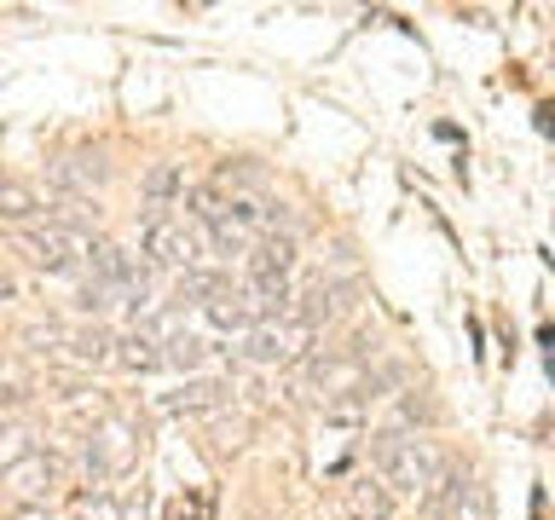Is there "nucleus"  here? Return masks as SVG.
<instances>
[{
	"instance_id": "1",
	"label": "nucleus",
	"mask_w": 555,
	"mask_h": 520,
	"mask_svg": "<svg viewBox=\"0 0 555 520\" xmlns=\"http://www.w3.org/2000/svg\"><path fill=\"white\" fill-rule=\"evenodd\" d=\"M371 463H376V480L388 485L393 497H411V492H428L440 480V451H434L423 433H405V428H388L371 440Z\"/></svg>"
},
{
	"instance_id": "2",
	"label": "nucleus",
	"mask_w": 555,
	"mask_h": 520,
	"mask_svg": "<svg viewBox=\"0 0 555 520\" xmlns=\"http://www.w3.org/2000/svg\"><path fill=\"white\" fill-rule=\"evenodd\" d=\"M319 329H307L295 312H278V318H260L249 336H243V359L260 364V370H295L301 359L319 353Z\"/></svg>"
},
{
	"instance_id": "3",
	"label": "nucleus",
	"mask_w": 555,
	"mask_h": 520,
	"mask_svg": "<svg viewBox=\"0 0 555 520\" xmlns=\"http://www.w3.org/2000/svg\"><path fill=\"white\" fill-rule=\"evenodd\" d=\"M139 451H145V440H139V428L128 416H104V422H93L81 440V468L93 480H121L139 468Z\"/></svg>"
},
{
	"instance_id": "4",
	"label": "nucleus",
	"mask_w": 555,
	"mask_h": 520,
	"mask_svg": "<svg viewBox=\"0 0 555 520\" xmlns=\"http://www.w3.org/2000/svg\"><path fill=\"white\" fill-rule=\"evenodd\" d=\"M17 249H24V260H29L35 272L64 277V272H76V266H81L87 237H81V232H69V225H29V232L17 237Z\"/></svg>"
},
{
	"instance_id": "5",
	"label": "nucleus",
	"mask_w": 555,
	"mask_h": 520,
	"mask_svg": "<svg viewBox=\"0 0 555 520\" xmlns=\"http://www.w3.org/2000/svg\"><path fill=\"white\" fill-rule=\"evenodd\" d=\"M139 249H145L151 266H191L197 260V237L185 232L180 220H145V232H139Z\"/></svg>"
},
{
	"instance_id": "6",
	"label": "nucleus",
	"mask_w": 555,
	"mask_h": 520,
	"mask_svg": "<svg viewBox=\"0 0 555 520\" xmlns=\"http://www.w3.org/2000/svg\"><path fill=\"white\" fill-rule=\"evenodd\" d=\"M225 393H232V388H225L220 376H191L173 393H163V411L168 416H208V411L225 405Z\"/></svg>"
},
{
	"instance_id": "7",
	"label": "nucleus",
	"mask_w": 555,
	"mask_h": 520,
	"mask_svg": "<svg viewBox=\"0 0 555 520\" xmlns=\"http://www.w3.org/2000/svg\"><path fill=\"white\" fill-rule=\"evenodd\" d=\"M139 197H145V220H163L168 208L185 197V173H180V162H151L145 180H139Z\"/></svg>"
},
{
	"instance_id": "8",
	"label": "nucleus",
	"mask_w": 555,
	"mask_h": 520,
	"mask_svg": "<svg viewBox=\"0 0 555 520\" xmlns=\"http://www.w3.org/2000/svg\"><path fill=\"white\" fill-rule=\"evenodd\" d=\"M347 295H353V284H341V277H330V284H324V277H319V284H312L289 312L307 329H319V324H330V318H341V312H347Z\"/></svg>"
},
{
	"instance_id": "9",
	"label": "nucleus",
	"mask_w": 555,
	"mask_h": 520,
	"mask_svg": "<svg viewBox=\"0 0 555 520\" xmlns=\"http://www.w3.org/2000/svg\"><path fill=\"white\" fill-rule=\"evenodd\" d=\"M341 497H347V515L353 520H393V503H399L376 474H353L341 485Z\"/></svg>"
},
{
	"instance_id": "10",
	"label": "nucleus",
	"mask_w": 555,
	"mask_h": 520,
	"mask_svg": "<svg viewBox=\"0 0 555 520\" xmlns=\"http://www.w3.org/2000/svg\"><path fill=\"white\" fill-rule=\"evenodd\" d=\"M52 485H59V463H52V457H35V451H29L24 463L7 468V492L24 503V509H29V503L41 497V492H52Z\"/></svg>"
},
{
	"instance_id": "11",
	"label": "nucleus",
	"mask_w": 555,
	"mask_h": 520,
	"mask_svg": "<svg viewBox=\"0 0 555 520\" xmlns=\"http://www.w3.org/2000/svg\"><path fill=\"white\" fill-rule=\"evenodd\" d=\"M111 364H121V370H133V376H151V370H163V341H156L151 329H133V336H121L111 347Z\"/></svg>"
},
{
	"instance_id": "12",
	"label": "nucleus",
	"mask_w": 555,
	"mask_h": 520,
	"mask_svg": "<svg viewBox=\"0 0 555 520\" xmlns=\"http://www.w3.org/2000/svg\"><path fill=\"white\" fill-rule=\"evenodd\" d=\"M203 318L215 329H225V336H249V329L260 324L249 312V301H243V289H225V295H215V301H203Z\"/></svg>"
},
{
	"instance_id": "13",
	"label": "nucleus",
	"mask_w": 555,
	"mask_h": 520,
	"mask_svg": "<svg viewBox=\"0 0 555 520\" xmlns=\"http://www.w3.org/2000/svg\"><path fill=\"white\" fill-rule=\"evenodd\" d=\"M41 214V197H35L29 185H17V180H0V220H12V225H24Z\"/></svg>"
},
{
	"instance_id": "14",
	"label": "nucleus",
	"mask_w": 555,
	"mask_h": 520,
	"mask_svg": "<svg viewBox=\"0 0 555 520\" xmlns=\"http://www.w3.org/2000/svg\"><path fill=\"white\" fill-rule=\"evenodd\" d=\"M111 347H116V336L111 329H76V336H69V359L76 364H111Z\"/></svg>"
},
{
	"instance_id": "15",
	"label": "nucleus",
	"mask_w": 555,
	"mask_h": 520,
	"mask_svg": "<svg viewBox=\"0 0 555 520\" xmlns=\"http://www.w3.org/2000/svg\"><path fill=\"white\" fill-rule=\"evenodd\" d=\"M180 203H191V220H197V225H208V232H215V225H220V214H225V191H220V185H191Z\"/></svg>"
},
{
	"instance_id": "16",
	"label": "nucleus",
	"mask_w": 555,
	"mask_h": 520,
	"mask_svg": "<svg viewBox=\"0 0 555 520\" xmlns=\"http://www.w3.org/2000/svg\"><path fill=\"white\" fill-rule=\"evenodd\" d=\"M208 359V347L197 341V336H168V347H163V364H173V370H197V364Z\"/></svg>"
},
{
	"instance_id": "17",
	"label": "nucleus",
	"mask_w": 555,
	"mask_h": 520,
	"mask_svg": "<svg viewBox=\"0 0 555 520\" xmlns=\"http://www.w3.org/2000/svg\"><path fill=\"white\" fill-rule=\"evenodd\" d=\"M69 515H76V520H121V503L111 492H76Z\"/></svg>"
},
{
	"instance_id": "18",
	"label": "nucleus",
	"mask_w": 555,
	"mask_h": 520,
	"mask_svg": "<svg viewBox=\"0 0 555 520\" xmlns=\"http://www.w3.org/2000/svg\"><path fill=\"white\" fill-rule=\"evenodd\" d=\"M232 284H225L220 272H197V266H185V295H197V301H215V295H225Z\"/></svg>"
},
{
	"instance_id": "19",
	"label": "nucleus",
	"mask_w": 555,
	"mask_h": 520,
	"mask_svg": "<svg viewBox=\"0 0 555 520\" xmlns=\"http://www.w3.org/2000/svg\"><path fill=\"white\" fill-rule=\"evenodd\" d=\"M29 428H0V468H12V463H24L29 457Z\"/></svg>"
},
{
	"instance_id": "20",
	"label": "nucleus",
	"mask_w": 555,
	"mask_h": 520,
	"mask_svg": "<svg viewBox=\"0 0 555 520\" xmlns=\"http://www.w3.org/2000/svg\"><path fill=\"white\" fill-rule=\"evenodd\" d=\"M173 520H215V497H208V492L180 497V503H173Z\"/></svg>"
},
{
	"instance_id": "21",
	"label": "nucleus",
	"mask_w": 555,
	"mask_h": 520,
	"mask_svg": "<svg viewBox=\"0 0 555 520\" xmlns=\"http://www.w3.org/2000/svg\"><path fill=\"white\" fill-rule=\"evenodd\" d=\"M99 173H104L99 162H93V168H87V162H64V168H59V185H76V191H87V185H99Z\"/></svg>"
},
{
	"instance_id": "22",
	"label": "nucleus",
	"mask_w": 555,
	"mask_h": 520,
	"mask_svg": "<svg viewBox=\"0 0 555 520\" xmlns=\"http://www.w3.org/2000/svg\"><path fill=\"white\" fill-rule=\"evenodd\" d=\"M76 307H81V312H104V307H116V289H104V284H87V289L76 295Z\"/></svg>"
},
{
	"instance_id": "23",
	"label": "nucleus",
	"mask_w": 555,
	"mask_h": 520,
	"mask_svg": "<svg viewBox=\"0 0 555 520\" xmlns=\"http://www.w3.org/2000/svg\"><path fill=\"white\" fill-rule=\"evenodd\" d=\"M405 422H434V399L428 393H411L405 399Z\"/></svg>"
},
{
	"instance_id": "24",
	"label": "nucleus",
	"mask_w": 555,
	"mask_h": 520,
	"mask_svg": "<svg viewBox=\"0 0 555 520\" xmlns=\"http://www.w3.org/2000/svg\"><path fill=\"white\" fill-rule=\"evenodd\" d=\"M12 295H17V277H12L7 266H0V301H12Z\"/></svg>"
},
{
	"instance_id": "25",
	"label": "nucleus",
	"mask_w": 555,
	"mask_h": 520,
	"mask_svg": "<svg viewBox=\"0 0 555 520\" xmlns=\"http://www.w3.org/2000/svg\"><path fill=\"white\" fill-rule=\"evenodd\" d=\"M12 520H52V515H47V509H41V503H29V509H17V515H12Z\"/></svg>"
}]
</instances>
